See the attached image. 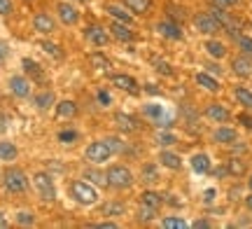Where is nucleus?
I'll use <instances>...</instances> for the list:
<instances>
[{
  "mask_svg": "<svg viewBox=\"0 0 252 229\" xmlns=\"http://www.w3.org/2000/svg\"><path fill=\"white\" fill-rule=\"evenodd\" d=\"M68 192H70V196L80 206H94V203H98V190L89 180H72Z\"/></svg>",
  "mask_w": 252,
  "mask_h": 229,
  "instance_id": "1",
  "label": "nucleus"
},
{
  "mask_svg": "<svg viewBox=\"0 0 252 229\" xmlns=\"http://www.w3.org/2000/svg\"><path fill=\"white\" fill-rule=\"evenodd\" d=\"M2 185H5V190H7L9 194L28 192V178L21 168H17V166H9L7 171L2 173Z\"/></svg>",
  "mask_w": 252,
  "mask_h": 229,
  "instance_id": "2",
  "label": "nucleus"
},
{
  "mask_svg": "<svg viewBox=\"0 0 252 229\" xmlns=\"http://www.w3.org/2000/svg\"><path fill=\"white\" fill-rule=\"evenodd\" d=\"M105 178H108V185L115 187V190H126V187L133 185V173H131V168H126V166H122V164L110 166L108 171H105Z\"/></svg>",
  "mask_w": 252,
  "mask_h": 229,
  "instance_id": "3",
  "label": "nucleus"
},
{
  "mask_svg": "<svg viewBox=\"0 0 252 229\" xmlns=\"http://www.w3.org/2000/svg\"><path fill=\"white\" fill-rule=\"evenodd\" d=\"M33 187H35V192L40 199H45V201H54L56 199V185L52 180V175L45 173V171H40V173L33 175Z\"/></svg>",
  "mask_w": 252,
  "mask_h": 229,
  "instance_id": "4",
  "label": "nucleus"
},
{
  "mask_svg": "<svg viewBox=\"0 0 252 229\" xmlns=\"http://www.w3.org/2000/svg\"><path fill=\"white\" fill-rule=\"evenodd\" d=\"M112 155H115V152H112V147L105 143V138H103V140H94V143H89L87 150H84V157L89 159L91 164H105Z\"/></svg>",
  "mask_w": 252,
  "mask_h": 229,
  "instance_id": "5",
  "label": "nucleus"
},
{
  "mask_svg": "<svg viewBox=\"0 0 252 229\" xmlns=\"http://www.w3.org/2000/svg\"><path fill=\"white\" fill-rule=\"evenodd\" d=\"M194 28H196L198 33L213 35V33H217V31L222 28V24H220V19H217L213 12H201V14L194 17Z\"/></svg>",
  "mask_w": 252,
  "mask_h": 229,
  "instance_id": "6",
  "label": "nucleus"
},
{
  "mask_svg": "<svg viewBox=\"0 0 252 229\" xmlns=\"http://www.w3.org/2000/svg\"><path fill=\"white\" fill-rule=\"evenodd\" d=\"M84 37L89 40L91 45H96V47H105L110 42L108 31H105L103 26H98V24H91V26L84 28Z\"/></svg>",
  "mask_w": 252,
  "mask_h": 229,
  "instance_id": "7",
  "label": "nucleus"
},
{
  "mask_svg": "<svg viewBox=\"0 0 252 229\" xmlns=\"http://www.w3.org/2000/svg\"><path fill=\"white\" fill-rule=\"evenodd\" d=\"M9 92L14 94L17 98H28L31 96V80L24 75H12L9 77Z\"/></svg>",
  "mask_w": 252,
  "mask_h": 229,
  "instance_id": "8",
  "label": "nucleus"
},
{
  "mask_svg": "<svg viewBox=\"0 0 252 229\" xmlns=\"http://www.w3.org/2000/svg\"><path fill=\"white\" fill-rule=\"evenodd\" d=\"M143 112H145V117L157 122L159 127H171V119H168L166 110H163V105H159V103H147L143 108Z\"/></svg>",
  "mask_w": 252,
  "mask_h": 229,
  "instance_id": "9",
  "label": "nucleus"
},
{
  "mask_svg": "<svg viewBox=\"0 0 252 229\" xmlns=\"http://www.w3.org/2000/svg\"><path fill=\"white\" fill-rule=\"evenodd\" d=\"M56 12H59V19H61L65 26H75L80 21V12L75 9V5L70 2H59L56 5Z\"/></svg>",
  "mask_w": 252,
  "mask_h": 229,
  "instance_id": "10",
  "label": "nucleus"
},
{
  "mask_svg": "<svg viewBox=\"0 0 252 229\" xmlns=\"http://www.w3.org/2000/svg\"><path fill=\"white\" fill-rule=\"evenodd\" d=\"M33 28H35L37 33H45V35H49V33H54V31H56V21L52 19V14L40 12V14H35V17H33Z\"/></svg>",
  "mask_w": 252,
  "mask_h": 229,
  "instance_id": "11",
  "label": "nucleus"
},
{
  "mask_svg": "<svg viewBox=\"0 0 252 229\" xmlns=\"http://www.w3.org/2000/svg\"><path fill=\"white\" fill-rule=\"evenodd\" d=\"M110 82L115 84L117 89H124L128 94H138V82H135V77H131V75H124V73L110 75Z\"/></svg>",
  "mask_w": 252,
  "mask_h": 229,
  "instance_id": "12",
  "label": "nucleus"
},
{
  "mask_svg": "<svg viewBox=\"0 0 252 229\" xmlns=\"http://www.w3.org/2000/svg\"><path fill=\"white\" fill-rule=\"evenodd\" d=\"M110 33L117 37L119 42H131L133 40V31H131V26L128 24H124V21H115V24H110Z\"/></svg>",
  "mask_w": 252,
  "mask_h": 229,
  "instance_id": "13",
  "label": "nucleus"
},
{
  "mask_svg": "<svg viewBox=\"0 0 252 229\" xmlns=\"http://www.w3.org/2000/svg\"><path fill=\"white\" fill-rule=\"evenodd\" d=\"M159 33H161L163 37H171V40H182V28L178 21H173V19H166V21H161L159 24Z\"/></svg>",
  "mask_w": 252,
  "mask_h": 229,
  "instance_id": "14",
  "label": "nucleus"
},
{
  "mask_svg": "<svg viewBox=\"0 0 252 229\" xmlns=\"http://www.w3.org/2000/svg\"><path fill=\"white\" fill-rule=\"evenodd\" d=\"M213 138H215L217 143H222V145H234L236 140H238V133H236V129L231 127H220L213 133Z\"/></svg>",
  "mask_w": 252,
  "mask_h": 229,
  "instance_id": "15",
  "label": "nucleus"
},
{
  "mask_svg": "<svg viewBox=\"0 0 252 229\" xmlns=\"http://www.w3.org/2000/svg\"><path fill=\"white\" fill-rule=\"evenodd\" d=\"M124 7L135 14V17H140V14H147L150 9H152V0H124Z\"/></svg>",
  "mask_w": 252,
  "mask_h": 229,
  "instance_id": "16",
  "label": "nucleus"
},
{
  "mask_svg": "<svg viewBox=\"0 0 252 229\" xmlns=\"http://www.w3.org/2000/svg\"><path fill=\"white\" fill-rule=\"evenodd\" d=\"M19 157V147L9 140H0V162H14Z\"/></svg>",
  "mask_w": 252,
  "mask_h": 229,
  "instance_id": "17",
  "label": "nucleus"
},
{
  "mask_svg": "<svg viewBox=\"0 0 252 229\" xmlns=\"http://www.w3.org/2000/svg\"><path fill=\"white\" fill-rule=\"evenodd\" d=\"M21 65H24V70H26L28 77H33V80H37V82L45 80V73H42L40 64H35L33 59H21Z\"/></svg>",
  "mask_w": 252,
  "mask_h": 229,
  "instance_id": "18",
  "label": "nucleus"
},
{
  "mask_svg": "<svg viewBox=\"0 0 252 229\" xmlns=\"http://www.w3.org/2000/svg\"><path fill=\"white\" fill-rule=\"evenodd\" d=\"M206 117L213 119V122H229V110L224 105H220V103H213V105H208Z\"/></svg>",
  "mask_w": 252,
  "mask_h": 229,
  "instance_id": "19",
  "label": "nucleus"
},
{
  "mask_svg": "<svg viewBox=\"0 0 252 229\" xmlns=\"http://www.w3.org/2000/svg\"><path fill=\"white\" fill-rule=\"evenodd\" d=\"M231 70H234L238 77H250V73H252L250 59H245V56H238V59H234V64H231Z\"/></svg>",
  "mask_w": 252,
  "mask_h": 229,
  "instance_id": "20",
  "label": "nucleus"
},
{
  "mask_svg": "<svg viewBox=\"0 0 252 229\" xmlns=\"http://www.w3.org/2000/svg\"><path fill=\"white\" fill-rule=\"evenodd\" d=\"M115 122H117V127L122 129V131H126V133H133L135 129H138L135 119L131 117V115H126V112H115Z\"/></svg>",
  "mask_w": 252,
  "mask_h": 229,
  "instance_id": "21",
  "label": "nucleus"
},
{
  "mask_svg": "<svg viewBox=\"0 0 252 229\" xmlns=\"http://www.w3.org/2000/svg\"><path fill=\"white\" fill-rule=\"evenodd\" d=\"M105 9H108V14H110V17H115L117 21H124V24H128V26L133 24V14H131L128 9L119 7V5H108Z\"/></svg>",
  "mask_w": 252,
  "mask_h": 229,
  "instance_id": "22",
  "label": "nucleus"
},
{
  "mask_svg": "<svg viewBox=\"0 0 252 229\" xmlns=\"http://www.w3.org/2000/svg\"><path fill=\"white\" fill-rule=\"evenodd\" d=\"M191 168H194V171H196V173H210V157L208 155H203V152H201V155H194L191 157Z\"/></svg>",
  "mask_w": 252,
  "mask_h": 229,
  "instance_id": "23",
  "label": "nucleus"
},
{
  "mask_svg": "<svg viewBox=\"0 0 252 229\" xmlns=\"http://www.w3.org/2000/svg\"><path fill=\"white\" fill-rule=\"evenodd\" d=\"M159 162H161L166 168H171V171H178L182 166V159L175 152H168V150H163L161 155H159Z\"/></svg>",
  "mask_w": 252,
  "mask_h": 229,
  "instance_id": "24",
  "label": "nucleus"
},
{
  "mask_svg": "<svg viewBox=\"0 0 252 229\" xmlns=\"http://www.w3.org/2000/svg\"><path fill=\"white\" fill-rule=\"evenodd\" d=\"M56 115H59V117H75V115H77V103L68 101V98H65V101H59L56 103Z\"/></svg>",
  "mask_w": 252,
  "mask_h": 229,
  "instance_id": "25",
  "label": "nucleus"
},
{
  "mask_svg": "<svg viewBox=\"0 0 252 229\" xmlns=\"http://www.w3.org/2000/svg\"><path fill=\"white\" fill-rule=\"evenodd\" d=\"M40 47H42V52L49 54L54 61H63V49H59L56 42H52V40H40Z\"/></svg>",
  "mask_w": 252,
  "mask_h": 229,
  "instance_id": "26",
  "label": "nucleus"
},
{
  "mask_svg": "<svg viewBox=\"0 0 252 229\" xmlns=\"http://www.w3.org/2000/svg\"><path fill=\"white\" fill-rule=\"evenodd\" d=\"M33 103H35L37 110H47V108H52V103H54V94L52 92H40L33 96Z\"/></svg>",
  "mask_w": 252,
  "mask_h": 229,
  "instance_id": "27",
  "label": "nucleus"
},
{
  "mask_svg": "<svg viewBox=\"0 0 252 229\" xmlns=\"http://www.w3.org/2000/svg\"><path fill=\"white\" fill-rule=\"evenodd\" d=\"M196 82L203 87V89H208V92H220V82H217L215 77H210L208 73H198L196 75Z\"/></svg>",
  "mask_w": 252,
  "mask_h": 229,
  "instance_id": "28",
  "label": "nucleus"
},
{
  "mask_svg": "<svg viewBox=\"0 0 252 229\" xmlns=\"http://www.w3.org/2000/svg\"><path fill=\"white\" fill-rule=\"evenodd\" d=\"M206 52L213 56V59H222V56L226 54V47L222 45V42H217V40H208V42H206Z\"/></svg>",
  "mask_w": 252,
  "mask_h": 229,
  "instance_id": "29",
  "label": "nucleus"
},
{
  "mask_svg": "<svg viewBox=\"0 0 252 229\" xmlns=\"http://www.w3.org/2000/svg\"><path fill=\"white\" fill-rule=\"evenodd\" d=\"M140 203H147V206L159 208V206L163 203V196H161V194H157V192H152V190H147V192L140 194Z\"/></svg>",
  "mask_w": 252,
  "mask_h": 229,
  "instance_id": "30",
  "label": "nucleus"
},
{
  "mask_svg": "<svg viewBox=\"0 0 252 229\" xmlns=\"http://www.w3.org/2000/svg\"><path fill=\"white\" fill-rule=\"evenodd\" d=\"M236 98H238V103L243 105V108H248V110H252V92L250 89H245V87H236Z\"/></svg>",
  "mask_w": 252,
  "mask_h": 229,
  "instance_id": "31",
  "label": "nucleus"
},
{
  "mask_svg": "<svg viewBox=\"0 0 252 229\" xmlns=\"http://www.w3.org/2000/svg\"><path fill=\"white\" fill-rule=\"evenodd\" d=\"M157 211H159V208L143 203V206H140V211H138V220H140V222H152L154 218H157Z\"/></svg>",
  "mask_w": 252,
  "mask_h": 229,
  "instance_id": "32",
  "label": "nucleus"
},
{
  "mask_svg": "<svg viewBox=\"0 0 252 229\" xmlns=\"http://www.w3.org/2000/svg\"><path fill=\"white\" fill-rule=\"evenodd\" d=\"M161 227L163 229H185L187 227V222L178 218V215H168V218H163L161 220Z\"/></svg>",
  "mask_w": 252,
  "mask_h": 229,
  "instance_id": "33",
  "label": "nucleus"
},
{
  "mask_svg": "<svg viewBox=\"0 0 252 229\" xmlns=\"http://www.w3.org/2000/svg\"><path fill=\"white\" fill-rule=\"evenodd\" d=\"M226 171H229V175H243L245 162L243 159H229V162H226Z\"/></svg>",
  "mask_w": 252,
  "mask_h": 229,
  "instance_id": "34",
  "label": "nucleus"
},
{
  "mask_svg": "<svg viewBox=\"0 0 252 229\" xmlns=\"http://www.w3.org/2000/svg\"><path fill=\"white\" fill-rule=\"evenodd\" d=\"M56 138L61 140L63 145H72V143L80 138V133H77V131H72V129H65V131H59V133H56Z\"/></svg>",
  "mask_w": 252,
  "mask_h": 229,
  "instance_id": "35",
  "label": "nucleus"
},
{
  "mask_svg": "<svg viewBox=\"0 0 252 229\" xmlns=\"http://www.w3.org/2000/svg\"><path fill=\"white\" fill-rule=\"evenodd\" d=\"M89 64H94V68H98V70H108L110 68V61H108V56H103V54H91L89 56Z\"/></svg>",
  "mask_w": 252,
  "mask_h": 229,
  "instance_id": "36",
  "label": "nucleus"
},
{
  "mask_svg": "<svg viewBox=\"0 0 252 229\" xmlns=\"http://www.w3.org/2000/svg\"><path fill=\"white\" fill-rule=\"evenodd\" d=\"M103 213H105V215H122V213H126V206L119 201H110L103 206Z\"/></svg>",
  "mask_w": 252,
  "mask_h": 229,
  "instance_id": "37",
  "label": "nucleus"
},
{
  "mask_svg": "<svg viewBox=\"0 0 252 229\" xmlns=\"http://www.w3.org/2000/svg\"><path fill=\"white\" fill-rule=\"evenodd\" d=\"M143 180L145 183H157V180H159V171H157V166H152V164L143 166Z\"/></svg>",
  "mask_w": 252,
  "mask_h": 229,
  "instance_id": "38",
  "label": "nucleus"
},
{
  "mask_svg": "<svg viewBox=\"0 0 252 229\" xmlns=\"http://www.w3.org/2000/svg\"><path fill=\"white\" fill-rule=\"evenodd\" d=\"M84 178H89L91 185H108L105 173H98V171H87V173H84Z\"/></svg>",
  "mask_w": 252,
  "mask_h": 229,
  "instance_id": "39",
  "label": "nucleus"
},
{
  "mask_svg": "<svg viewBox=\"0 0 252 229\" xmlns=\"http://www.w3.org/2000/svg\"><path fill=\"white\" fill-rule=\"evenodd\" d=\"M152 64H154V68H157V73H161V75H166V77H171L173 75V68L163 59H152Z\"/></svg>",
  "mask_w": 252,
  "mask_h": 229,
  "instance_id": "40",
  "label": "nucleus"
},
{
  "mask_svg": "<svg viewBox=\"0 0 252 229\" xmlns=\"http://www.w3.org/2000/svg\"><path fill=\"white\" fill-rule=\"evenodd\" d=\"M17 222L19 225H24V227H28V225H35V215L31 211H19L17 213Z\"/></svg>",
  "mask_w": 252,
  "mask_h": 229,
  "instance_id": "41",
  "label": "nucleus"
},
{
  "mask_svg": "<svg viewBox=\"0 0 252 229\" xmlns=\"http://www.w3.org/2000/svg\"><path fill=\"white\" fill-rule=\"evenodd\" d=\"M236 42H238V47L243 49L248 56H252V37H248V35H238L236 37Z\"/></svg>",
  "mask_w": 252,
  "mask_h": 229,
  "instance_id": "42",
  "label": "nucleus"
},
{
  "mask_svg": "<svg viewBox=\"0 0 252 229\" xmlns=\"http://www.w3.org/2000/svg\"><path fill=\"white\" fill-rule=\"evenodd\" d=\"M157 143H159V145H163V147H168V145H173V143H178V138L166 131V133H159V136H157Z\"/></svg>",
  "mask_w": 252,
  "mask_h": 229,
  "instance_id": "43",
  "label": "nucleus"
},
{
  "mask_svg": "<svg viewBox=\"0 0 252 229\" xmlns=\"http://www.w3.org/2000/svg\"><path fill=\"white\" fill-rule=\"evenodd\" d=\"M105 143H108V145L112 147V152H115V155H119V152H124V143H122L119 138L110 136V138H105Z\"/></svg>",
  "mask_w": 252,
  "mask_h": 229,
  "instance_id": "44",
  "label": "nucleus"
},
{
  "mask_svg": "<svg viewBox=\"0 0 252 229\" xmlns=\"http://www.w3.org/2000/svg\"><path fill=\"white\" fill-rule=\"evenodd\" d=\"M96 101H98L103 108H108V105H112V96H110L105 89H100V92L96 94Z\"/></svg>",
  "mask_w": 252,
  "mask_h": 229,
  "instance_id": "45",
  "label": "nucleus"
},
{
  "mask_svg": "<svg viewBox=\"0 0 252 229\" xmlns=\"http://www.w3.org/2000/svg\"><path fill=\"white\" fill-rule=\"evenodd\" d=\"M12 0H0V17H7V14H12Z\"/></svg>",
  "mask_w": 252,
  "mask_h": 229,
  "instance_id": "46",
  "label": "nucleus"
},
{
  "mask_svg": "<svg viewBox=\"0 0 252 229\" xmlns=\"http://www.w3.org/2000/svg\"><path fill=\"white\" fill-rule=\"evenodd\" d=\"M238 122H241V127H245V129H250V131H252V115L241 112V115H238Z\"/></svg>",
  "mask_w": 252,
  "mask_h": 229,
  "instance_id": "47",
  "label": "nucleus"
},
{
  "mask_svg": "<svg viewBox=\"0 0 252 229\" xmlns=\"http://www.w3.org/2000/svg\"><path fill=\"white\" fill-rule=\"evenodd\" d=\"M7 56H9V47H7V42H2V40H0V65L7 61Z\"/></svg>",
  "mask_w": 252,
  "mask_h": 229,
  "instance_id": "48",
  "label": "nucleus"
},
{
  "mask_svg": "<svg viewBox=\"0 0 252 229\" xmlns=\"http://www.w3.org/2000/svg\"><path fill=\"white\" fill-rule=\"evenodd\" d=\"M168 14L175 19H185V12H180V7H171V5H168Z\"/></svg>",
  "mask_w": 252,
  "mask_h": 229,
  "instance_id": "49",
  "label": "nucleus"
},
{
  "mask_svg": "<svg viewBox=\"0 0 252 229\" xmlns=\"http://www.w3.org/2000/svg\"><path fill=\"white\" fill-rule=\"evenodd\" d=\"M191 227H196V229H208V227H213V225H210V220H196V222H191Z\"/></svg>",
  "mask_w": 252,
  "mask_h": 229,
  "instance_id": "50",
  "label": "nucleus"
},
{
  "mask_svg": "<svg viewBox=\"0 0 252 229\" xmlns=\"http://www.w3.org/2000/svg\"><path fill=\"white\" fill-rule=\"evenodd\" d=\"M94 227H98V229H115V227H117V222L108 220V222H98V225H94Z\"/></svg>",
  "mask_w": 252,
  "mask_h": 229,
  "instance_id": "51",
  "label": "nucleus"
},
{
  "mask_svg": "<svg viewBox=\"0 0 252 229\" xmlns=\"http://www.w3.org/2000/svg\"><path fill=\"white\" fill-rule=\"evenodd\" d=\"M5 129H7V117H5V115L0 112V133H2Z\"/></svg>",
  "mask_w": 252,
  "mask_h": 229,
  "instance_id": "52",
  "label": "nucleus"
},
{
  "mask_svg": "<svg viewBox=\"0 0 252 229\" xmlns=\"http://www.w3.org/2000/svg\"><path fill=\"white\" fill-rule=\"evenodd\" d=\"M217 5H222V7H229V5H236L238 0H215Z\"/></svg>",
  "mask_w": 252,
  "mask_h": 229,
  "instance_id": "53",
  "label": "nucleus"
},
{
  "mask_svg": "<svg viewBox=\"0 0 252 229\" xmlns=\"http://www.w3.org/2000/svg\"><path fill=\"white\" fill-rule=\"evenodd\" d=\"M203 199H206V203H210L215 199V190H206V196H203Z\"/></svg>",
  "mask_w": 252,
  "mask_h": 229,
  "instance_id": "54",
  "label": "nucleus"
},
{
  "mask_svg": "<svg viewBox=\"0 0 252 229\" xmlns=\"http://www.w3.org/2000/svg\"><path fill=\"white\" fill-rule=\"evenodd\" d=\"M208 70H210V73H222V68L217 64H208Z\"/></svg>",
  "mask_w": 252,
  "mask_h": 229,
  "instance_id": "55",
  "label": "nucleus"
},
{
  "mask_svg": "<svg viewBox=\"0 0 252 229\" xmlns=\"http://www.w3.org/2000/svg\"><path fill=\"white\" fill-rule=\"evenodd\" d=\"M0 227H7V218L2 215V211H0Z\"/></svg>",
  "mask_w": 252,
  "mask_h": 229,
  "instance_id": "56",
  "label": "nucleus"
},
{
  "mask_svg": "<svg viewBox=\"0 0 252 229\" xmlns=\"http://www.w3.org/2000/svg\"><path fill=\"white\" fill-rule=\"evenodd\" d=\"M245 206L252 211V194H248V196H245Z\"/></svg>",
  "mask_w": 252,
  "mask_h": 229,
  "instance_id": "57",
  "label": "nucleus"
},
{
  "mask_svg": "<svg viewBox=\"0 0 252 229\" xmlns=\"http://www.w3.org/2000/svg\"><path fill=\"white\" fill-rule=\"evenodd\" d=\"M248 185H250V190H252V175H250V180H248Z\"/></svg>",
  "mask_w": 252,
  "mask_h": 229,
  "instance_id": "58",
  "label": "nucleus"
},
{
  "mask_svg": "<svg viewBox=\"0 0 252 229\" xmlns=\"http://www.w3.org/2000/svg\"><path fill=\"white\" fill-rule=\"evenodd\" d=\"M0 180H2V173H0Z\"/></svg>",
  "mask_w": 252,
  "mask_h": 229,
  "instance_id": "59",
  "label": "nucleus"
},
{
  "mask_svg": "<svg viewBox=\"0 0 252 229\" xmlns=\"http://www.w3.org/2000/svg\"><path fill=\"white\" fill-rule=\"evenodd\" d=\"M82 2H84V0H82Z\"/></svg>",
  "mask_w": 252,
  "mask_h": 229,
  "instance_id": "60",
  "label": "nucleus"
},
{
  "mask_svg": "<svg viewBox=\"0 0 252 229\" xmlns=\"http://www.w3.org/2000/svg\"><path fill=\"white\" fill-rule=\"evenodd\" d=\"M28 2H31V0H28Z\"/></svg>",
  "mask_w": 252,
  "mask_h": 229,
  "instance_id": "61",
  "label": "nucleus"
}]
</instances>
